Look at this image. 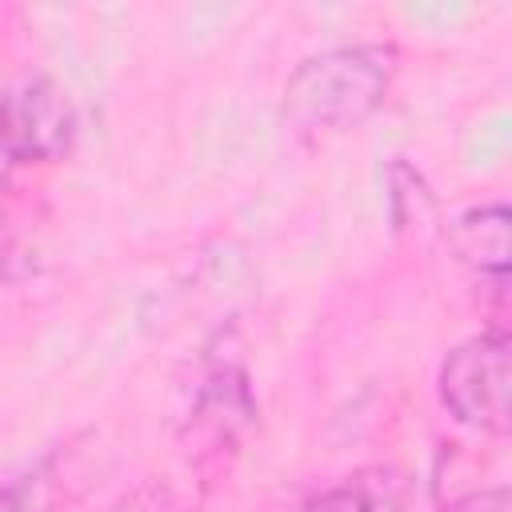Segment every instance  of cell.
Returning <instances> with one entry per match:
<instances>
[{"label":"cell","mask_w":512,"mask_h":512,"mask_svg":"<svg viewBox=\"0 0 512 512\" xmlns=\"http://www.w3.org/2000/svg\"><path fill=\"white\" fill-rule=\"evenodd\" d=\"M508 208L504 204H480V208H468L464 216L452 220L448 228V240L456 248V256L484 280L492 284H504L508 280V256H512V244H508Z\"/></svg>","instance_id":"obj_5"},{"label":"cell","mask_w":512,"mask_h":512,"mask_svg":"<svg viewBox=\"0 0 512 512\" xmlns=\"http://www.w3.org/2000/svg\"><path fill=\"white\" fill-rule=\"evenodd\" d=\"M36 480H12L0 488V512H36Z\"/></svg>","instance_id":"obj_8"},{"label":"cell","mask_w":512,"mask_h":512,"mask_svg":"<svg viewBox=\"0 0 512 512\" xmlns=\"http://www.w3.org/2000/svg\"><path fill=\"white\" fill-rule=\"evenodd\" d=\"M76 140V108L68 92L44 76L28 72L0 92V152L16 164L60 160Z\"/></svg>","instance_id":"obj_3"},{"label":"cell","mask_w":512,"mask_h":512,"mask_svg":"<svg viewBox=\"0 0 512 512\" xmlns=\"http://www.w3.org/2000/svg\"><path fill=\"white\" fill-rule=\"evenodd\" d=\"M388 204H392V220L400 232L424 236L436 228V196L428 192L424 176L412 172L404 160L388 168Z\"/></svg>","instance_id":"obj_7"},{"label":"cell","mask_w":512,"mask_h":512,"mask_svg":"<svg viewBox=\"0 0 512 512\" xmlns=\"http://www.w3.org/2000/svg\"><path fill=\"white\" fill-rule=\"evenodd\" d=\"M508 376H512V340L504 328H488L448 352L440 364V400L444 408L476 432L508 436Z\"/></svg>","instance_id":"obj_2"},{"label":"cell","mask_w":512,"mask_h":512,"mask_svg":"<svg viewBox=\"0 0 512 512\" xmlns=\"http://www.w3.org/2000/svg\"><path fill=\"white\" fill-rule=\"evenodd\" d=\"M448 512H508V488H480V492L456 500Z\"/></svg>","instance_id":"obj_9"},{"label":"cell","mask_w":512,"mask_h":512,"mask_svg":"<svg viewBox=\"0 0 512 512\" xmlns=\"http://www.w3.org/2000/svg\"><path fill=\"white\" fill-rule=\"evenodd\" d=\"M396 68V44H344L316 52L288 76L280 116L300 136L356 128L384 104Z\"/></svg>","instance_id":"obj_1"},{"label":"cell","mask_w":512,"mask_h":512,"mask_svg":"<svg viewBox=\"0 0 512 512\" xmlns=\"http://www.w3.org/2000/svg\"><path fill=\"white\" fill-rule=\"evenodd\" d=\"M256 420V400L248 388L244 368H216L188 412V428H184V452L188 464L204 476H216L220 468H228V456H236L244 432Z\"/></svg>","instance_id":"obj_4"},{"label":"cell","mask_w":512,"mask_h":512,"mask_svg":"<svg viewBox=\"0 0 512 512\" xmlns=\"http://www.w3.org/2000/svg\"><path fill=\"white\" fill-rule=\"evenodd\" d=\"M408 496H412L408 472H400L392 464H372V468H360V472L344 476L340 484L324 488L300 512H404Z\"/></svg>","instance_id":"obj_6"}]
</instances>
